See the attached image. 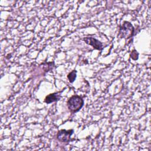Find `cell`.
Masks as SVG:
<instances>
[{
  "mask_svg": "<svg viewBox=\"0 0 151 151\" xmlns=\"http://www.w3.org/2000/svg\"><path fill=\"white\" fill-rule=\"evenodd\" d=\"M73 130H60L58 131V132L57 134V139L61 142L66 143L68 142L70 140L71 136L73 133Z\"/></svg>",
  "mask_w": 151,
  "mask_h": 151,
  "instance_id": "3957f363",
  "label": "cell"
},
{
  "mask_svg": "<svg viewBox=\"0 0 151 151\" xmlns=\"http://www.w3.org/2000/svg\"><path fill=\"white\" fill-rule=\"evenodd\" d=\"M134 32V28L132 24L128 21H124L123 24L120 27L119 37L127 40L133 36Z\"/></svg>",
  "mask_w": 151,
  "mask_h": 151,
  "instance_id": "7a4b0ae2",
  "label": "cell"
},
{
  "mask_svg": "<svg viewBox=\"0 0 151 151\" xmlns=\"http://www.w3.org/2000/svg\"><path fill=\"white\" fill-rule=\"evenodd\" d=\"M83 40L84 42L91 46H92L94 49L98 50H103V44L98 40L93 38V37H85L84 38Z\"/></svg>",
  "mask_w": 151,
  "mask_h": 151,
  "instance_id": "277c9868",
  "label": "cell"
},
{
  "mask_svg": "<svg viewBox=\"0 0 151 151\" xmlns=\"http://www.w3.org/2000/svg\"><path fill=\"white\" fill-rule=\"evenodd\" d=\"M61 92H58V93H54L48 94V96H46L45 98L44 101L47 104H50L51 103L58 101L60 100L61 98V95L60 94Z\"/></svg>",
  "mask_w": 151,
  "mask_h": 151,
  "instance_id": "5b68a950",
  "label": "cell"
},
{
  "mask_svg": "<svg viewBox=\"0 0 151 151\" xmlns=\"http://www.w3.org/2000/svg\"><path fill=\"white\" fill-rule=\"evenodd\" d=\"M76 70H73L71 72H70L68 76H67V78L69 80V81L70 83H73L76 78Z\"/></svg>",
  "mask_w": 151,
  "mask_h": 151,
  "instance_id": "8992f818",
  "label": "cell"
},
{
  "mask_svg": "<svg viewBox=\"0 0 151 151\" xmlns=\"http://www.w3.org/2000/svg\"><path fill=\"white\" fill-rule=\"evenodd\" d=\"M138 56H139V53L137 51L135 50H133L130 53V57L133 60H137L138 59Z\"/></svg>",
  "mask_w": 151,
  "mask_h": 151,
  "instance_id": "52a82bcc",
  "label": "cell"
},
{
  "mask_svg": "<svg viewBox=\"0 0 151 151\" xmlns=\"http://www.w3.org/2000/svg\"><path fill=\"white\" fill-rule=\"evenodd\" d=\"M83 105V99L78 95L72 96L67 101L68 109L73 113L78 111Z\"/></svg>",
  "mask_w": 151,
  "mask_h": 151,
  "instance_id": "6da1fadb",
  "label": "cell"
}]
</instances>
